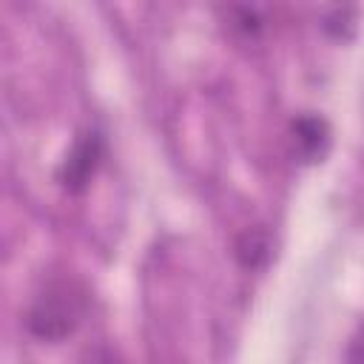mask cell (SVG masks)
I'll list each match as a JSON object with an SVG mask.
<instances>
[{
  "label": "cell",
  "mask_w": 364,
  "mask_h": 364,
  "mask_svg": "<svg viewBox=\"0 0 364 364\" xmlns=\"http://www.w3.org/2000/svg\"><path fill=\"white\" fill-rule=\"evenodd\" d=\"M80 316H82V293L68 282H57L46 287L31 304L28 330L37 338L60 341L68 333H74V327L80 324Z\"/></svg>",
  "instance_id": "obj_1"
},
{
  "label": "cell",
  "mask_w": 364,
  "mask_h": 364,
  "mask_svg": "<svg viewBox=\"0 0 364 364\" xmlns=\"http://www.w3.org/2000/svg\"><path fill=\"white\" fill-rule=\"evenodd\" d=\"M100 156H102V139L100 134H82L74 148L68 151L63 168H60V182L68 188V191H82L91 179V173L97 171L100 165Z\"/></svg>",
  "instance_id": "obj_2"
},
{
  "label": "cell",
  "mask_w": 364,
  "mask_h": 364,
  "mask_svg": "<svg viewBox=\"0 0 364 364\" xmlns=\"http://www.w3.org/2000/svg\"><path fill=\"white\" fill-rule=\"evenodd\" d=\"M290 139H293V154L301 162H321V156L330 148V128L321 117L304 114V117L293 119Z\"/></svg>",
  "instance_id": "obj_3"
},
{
  "label": "cell",
  "mask_w": 364,
  "mask_h": 364,
  "mask_svg": "<svg viewBox=\"0 0 364 364\" xmlns=\"http://www.w3.org/2000/svg\"><path fill=\"white\" fill-rule=\"evenodd\" d=\"M236 253H239V259H242L245 267H259V264H264L267 256H270V239H267V233H264V230H247V233L239 239Z\"/></svg>",
  "instance_id": "obj_4"
}]
</instances>
